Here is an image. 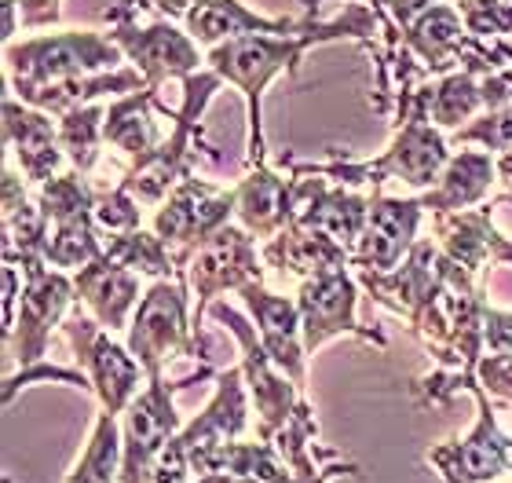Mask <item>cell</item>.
Wrapping results in <instances>:
<instances>
[{"label": "cell", "instance_id": "cell-1", "mask_svg": "<svg viewBox=\"0 0 512 483\" xmlns=\"http://www.w3.org/2000/svg\"><path fill=\"white\" fill-rule=\"evenodd\" d=\"M374 33H384V15L370 4H348L337 19H315L308 15L304 30L297 33H253L238 41L216 44L205 55V66L216 70L227 85H235L246 96L249 110V165H264V92L278 74H297L300 59L315 44L330 41H363L374 44Z\"/></svg>", "mask_w": 512, "mask_h": 483}, {"label": "cell", "instance_id": "cell-2", "mask_svg": "<svg viewBox=\"0 0 512 483\" xmlns=\"http://www.w3.org/2000/svg\"><path fill=\"white\" fill-rule=\"evenodd\" d=\"M121 63H125L121 44L99 30H59L4 44L8 88L19 99L55 81L121 70Z\"/></svg>", "mask_w": 512, "mask_h": 483}, {"label": "cell", "instance_id": "cell-3", "mask_svg": "<svg viewBox=\"0 0 512 483\" xmlns=\"http://www.w3.org/2000/svg\"><path fill=\"white\" fill-rule=\"evenodd\" d=\"M220 85H224V77L216 74V70H209V66L191 77H183V107L172 118V132L161 140L158 151L139 158L125 172V180H121V187L139 205L165 202L194 172L198 151H213V147H202V114L213 103L216 92H220Z\"/></svg>", "mask_w": 512, "mask_h": 483}, {"label": "cell", "instance_id": "cell-4", "mask_svg": "<svg viewBox=\"0 0 512 483\" xmlns=\"http://www.w3.org/2000/svg\"><path fill=\"white\" fill-rule=\"evenodd\" d=\"M128 348L147 370V377L165 374L172 359L194 355V359H209V348L198 337L191 308V290L187 279H158L139 301L132 326H128Z\"/></svg>", "mask_w": 512, "mask_h": 483}, {"label": "cell", "instance_id": "cell-5", "mask_svg": "<svg viewBox=\"0 0 512 483\" xmlns=\"http://www.w3.org/2000/svg\"><path fill=\"white\" fill-rule=\"evenodd\" d=\"M15 268L22 271V304L4 337H8V352L19 363V370H30L48 352L55 326H63L66 315L74 312L77 286L66 271L52 268L44 257L22 260Z\"/></svg>", "mask_w": 512, "mask_h": 483}, {"label": "cell", "instance_id": "cell-6", "mask_svg": "<svg viewBox=\"0 0 512 483\" xmlns=\"http://www.w3.org/2000/svg\"><path fill=\"white\" fill-rule=\"evenodd\" d=\"M205 377H216L213 366H202L198 374L183 377L176 385H169L165 374L147 377V388L128 403L121 421V483L147 480L154 458L169 447L172 436L183 432V421L176 414V392L198 385Z\"/></svg>", "mask_w": 512, "mask_h": 483}, {"label": "cell", "instance_id": "cell-7", "mask_svg": "<svg viewBox=\"0 0 512 483\" xmlns=\"http://www.w3.org/2000/svg\"><path fill=\"white\" fill-rule=\"evenodd\" d=\"M143 8V0H118L107 11L110 19V37L121 44V52L139 74L147 77L150 88H161L169 77H191L202 70V44L194 41L191 33L172 26V19L150 22L139 26L136 11Z\"/></svg>", "mask_w": 512, "mask_h": 483}, {"label": "cell", "instance_id": "cell-8", "mask_svg": "<svg viewBox=\"0 0 512 483\" xmlns=\"http://www.w3.org/2000/svg\"><path fill=\"white\" fill-rule=\"evenodd\" d=\"M63 333L66 341L74 344L77 363L85 370L92 392L99 396V407L107 414H125L128 403L139 396V381L147 377V370L139 366L132 348L114 341L107 326H99L81 308L74 315H66Z\"/></svg>", "mask_w": 512, "mask_h": 483}, {"label": "cell", "instance_id": "cell-9", "mask_svg": "<svg viewBox=\"0 0 512 483\" xmlns=\"http://www.w3.org/2000/svg\"><path fill=\"white\" fill-rule=\"evenodd\" d=\"M260 264H264V253H256V242L246 227L227 224L213 238H205L202 246L194 249V257L187 260V268L180 271V279H187V290L194 293V326L202 322L209 304L220 301V293L242 290L249 282H264ZM198 337H202V330H198Z\"/></svg>", "mask_w": 512, "mask_h": 483}, {"label": "cell", "instance_id": "cell-10", "mask_svg": "<svg viewBox=\"0 0 512 483\" xmlns=\"http://www.w3.org/2000/svg\"><path fill=\"white\" fill-rule=\"evenodd\" d=\"M238 209V191H220L205 180H187L165 198V205L154 216V235L176 253L180 271L187 268V260L194 257V249L202 246L205 238H213L220 227L231 224V216Z\"/></svg>", "mask_w": 512, "mask_h": 483}, {"label": "cell", "instance_id": "cell-11", "mask_svg": "<svg viewBox=\"0 0 512 483\" xmlns=\"http://www.w3.org/2000/svg\"><path fill=\"white\" fill-rule=\"evenodd\" d=\"M355 304H359V279H355V271L348 264L344 268H326L300 282L297 308L308 355H315V348H322L337 333H352V337L374 341L377 348L388 344L381 330H370V326L355 319Z\"/></svg>", "mask_w": 512, "mask_h": 483}, {"label": "cell", "instance_id": "cell-12", "mask_svg": "<svg viewBox=\"0 0 512 483\" xmlns=\"http://www.w3.org/2000/svg\"><path fill=\"white\" fill-rule=\"evenodd\" d=\"M469 392L480 403V421L476 429L458 443H443L428 451V462L436 465L447 483H491L512 469V436H505L498 418H494L491 396L483 392L480 377L469 385Z\"/></svg>", "mask_w": 512, "mask_h": 483}, {"label": "cell", "instance_id": "cell-13", "mask_svg": "<svg viewBox=\"0 0 512 483\" xmlns=\"http://www.w3.org/2000/svg\"><path fill=\"white\" fill-rule=\"evenodd\" d=\"M425 205L421 198H388L374 194L370 198V220L352 249L355 271H395L406 260V253L417 242V227H421Z\"/></svg>", "mask_w": 512, "mask_h": 483}, {"label": "cell", "instance_id": "cell-14", "mask_svg": "<svg viewBox=\"0 0 512 483\" xmlns=\"http://www.w3.org/2000/svg\"><path fill=\"white\" fill-rule=\"evenodd\" d=\"M4 147L11 161H19L22 180L37 187L70 165L59 147V125H52V114L22 103L15 92H4Z\"/></svg>", "mask_w": 512, "mask_h": 483}, {"label": "cell", "instance_id": "cell-15", "mask_svg": "<svg viewBox=\"0 0 512 483\" xmlns=\"http://www.w3.org/2000/svg\"><path fill=\"white\" fill-rule=\"evenodd\" d=\"M297 191V216L293 224L322 231L337 238L344 249H355L370 220V198H363L352 187H333L326 176H293Z\"/></svg>", "mask_w": 512, "mask_h": 483}, {"label": "cell", "instance_id": "cell-16", "mask_svg": "<svg viewBox=\"0 0 512 483\" xmlns=\"http://www.w3.org/2000/svg\"><path fill=\"white\" fill-rule=\"evenodd\" d=\"M246 370L242 366H231V370H220L216 374V396L209 399V407L191 421L183 425V432L176 436L180 447L191 458V469L209 458L213 451H220L224 443H235L242 432H246Z\"/></svg>", "mask_w": 512, "mask_h": 483}, {"label": "cell", "instance_id": "cell-17", "mask_svg": "<svg viewBox=\"0 0 512 483\" xmlns=\"http://www.w3.org/2000/svg\"><path fill=\"white\" fill-rule=\"evenodd\" d=\"M238 293L246 297L249 312H253V319H256L260 344L267 348L271 363H275L286 377H293L297 388H304L308 385V377H304L308 348H304V326H300L297 301L278 297V293H267L260 282H249V286H242Z\"/></svg>", "mask_w": 512, "mask_h": 483}, {"label": "cell", "instance_id": "cell-18", "mask_svg": "<svg viewBox=\"0 0 512 483\" xmlns=\"http://www.w3.org/2000/svg\"><path fill=\"white\" fill-rule=\"evenodd\" d=\"M436 246L461 268L483 279L491 264H512V238H505L491 220V205L436 213Z\"/></svg>", "mask_w": 512, "mask_h": 483}, {"label": "cell", "instance_id": "cell-19", "mask_svg": "<svg viewBox=\"0 0 512 483\" xmlns=\"http://www.w3.org/2000/svg\"><path fill=\"white\" fill-rule=\"evenodd\" d=\"M469 37L472 33L465 30L458 4H436V8H428L421 19H414L406 26L399 44L414 55L417 66L428 77H447L465 66Z\"/></svg>", "mask_w": 512, "mask_h": 483}, {"label": "cell", "instance_id": "cell-20", "mask_svg": "<svg viewBox=\"0 0 512 483\" xmlns=\"http://www.w3.org/2000/svg\"><path fill=\"white\" fill-rule=\"evenodd\" d=\"M77 301L85 304L88 315L107 326L110 333L128 330L132 315L139 308V275L136 271L121 268L118 260H110L107 253L99 260H92L88 268H81L74 275Z\"/></svg>", "mask_w": 512, "mask_h": 483}, {"label": "cell", "instance_id": "cell-21", "mask_svg": "<svg viewBox=\"0 0 512 483\" xmlns=\"http://www.w3.org/2000/svg\"><path fill=\"white\" fill-rule=\"evenodd\" d=\"M238 191V224L246 227L253 238H275L286 231L297 216V191L293 176H282L271 165H253L249 176L235 187Z\"/></svg>", "mask_w": 512, "mask_h": 483}, {"label": "cell", "instance_id": "cell-22", "mask_svg": "<svg viewBox=\"0 0 512 483\" xmlns=\"http://www.w3.org/2000/svg\"><path fill=\"white\" fill-rule=\"evenodd\" d=\"M154 110L176 118V110H169L158 99V88H139V92H128L118 96L114 103H107V121H103V143L107 147H118L128 158H147L150 151L161 147V129L154 121Z\"/></svg>", "mask_w": 512, "mask_h": 483}, {"label": "cell", "instance_id": "cell-23", "mask_svg": "<svg viewBox=\"0 0 512 483\" xmlns=\"http://www.w3.org/2000/svg\"><path fill=\"white\" fill-rule=\"evenodd\" d=\"M308 19H267L249 11L242 0H205L183 19V30L191 33L202 48L238 41V37H253V33H297L304 30Z\"/></svg>", "mask_w": 512, "mask_h": 483}, {"label": "cell", "instance_id": "cell-24", "mask_svg": "<svg viewBox=\"0 0 512 483\" xmlns=\"http://www.w3.org/2000/svg\"><path fill=\"white\" fill-rule=\"evenodd\" d=\"M498 180V158L491 151H461L447 161L436 187L417 194L425 213H458L476 209L491 194V183Z\"/></svg>", "mask_w": 512, "mask_h": 483}, {"label": "cell", "instance_id": "cell-25", "mask_svg": "<svg viewBox=\"0 0 512 483\" xmlns=\"http://www.w3.org/2000/svg\"><path fill=\"white\" fill-rule=\"evenodd\" d=\"M264 264L289 271V275H297V279L304 282L326 268H344V264L352 268V249H344L337 238L322 235V231L289 224L286 231H278L275 238H267Z\"/></svg>", "mask_w": 512, "mask_h": 483}, {"label": "cell", "instance_id": "cell-26", "mask_svg": "<svg viewBox=\"0 0 512 483\" xmlns=\"http://www.w3.org/2000/svg\"><path fill=\"white\" fill-rule=\"evenodd\" d=\"M483 114V88L480 77L469 70H454V74L439 77L432 85V103H428V121L443 132H458L465 121Z\"/></svg>", "mask_w": 512, "mask_h": 483}, {"label": "cell", "instance_id": "cell-27", "mask_svg": "<svg viewBox=\"0 0 512 483\" xmlns=\"http://www.w3.org/2000/svg\"><path fill=\"white\" fill-rule=\"evenodd\" d=\"M103 121H107V103H85V107H74L70 114L59 118V147H63L70 169L92 176L99 161V147L103 143Z\"/></svg>", "mask_w": 512, "mask_h": 483}, {"label": "cell", "instance_id": "cell-28", "mask_svg": "<svg viewBox=\"0 0 512 483\" xmlns=\"http://www.w3.org/2000/svg\"><path fill=\"white\" fill-rule=\"evenodd\" d=\"M107 257L118 260L121 268L136 271V275H150V279H172V275H180L176 253L158 235H147L143 227L139 231H125V235H110Z\"/></svg>", "mask_w": 512, "mask_h": 483}, {"label": "cell", "instance_id": "cell-29", "mask_svg": "<svg viewBox=\"0 0 512 483\" xmlns=\"http://www.w3.org/2000/svg\"><path fill=\"white\" fill-rule=\"evenodd\" d=\"M70 483H121V429L118 414H99L92 440L77 469L70 473Z\"/></svg>", "mask_w": 512, "mask_h": 483}, {"label": "cell", "instance_id": "cell-30", "mask_svg": "<svg viewBox=\"0 0 512 483\" xmlns=\"http://www.w3.org/2000/svg\"><path fill=\"white\" fill-rule=\"evenodd\" d=\"M450 147H483V151H509L512 147V107L483 110L469 125L447 136Z\"/></svg>", "mask_w": 512, "mask_h": 483}, {"label": "cell", "instance_id": "cell-31", "mask_svg": "<svg viewBox=\"0 0 512 483\" xmlns=\"http://www.w3.org/2000/svg\"><path fill=\"white\" fill-rule=\"evenodd\" d=\"M96 224L110 235H125V231H139V202L125 187H96Z\"/></svg>", "mask_w": 512, "mask_h": 483}, {"label": "cell", "instance_id": "cell-32", "mask_svg": "<svg viewBox=\"0 0 512 483\" xmlns=\"http://www.w3.org/2000/svg\"><path fill=\"white\" fill-rule=\"evenodd\" d=\"M472 37H512V0H458Z\"/></svg>", "mask_w": 512, "mask_h": 483}, {"label": "cell", "instance_id": "cell-33", "mask_svg": "<svg viewBox=\"0 0 512 483\" xmlns=\"http://www.w3.org/2000/svg\"><path fill=\"white\" fill-rule=\"evenodd\" d=\"M483 392L498 403V407H512V352H491L483 355L476 366Z\"/></svg>", "mask_w": 512, "mask_h": 483}, {"label": "cell", "instance_id": "cell-34", "mask_svg": "<svg viewBox=\"0 0 512 483\" xmlns=\"http://www.w3.org/2000/svg\"><path fill=\"white\" fill-rule=\"evenodd\" d=\"M483 341L487 352H512V312H498V308H483Z\"/></svg>", "mask_w": 512, "mask_h": 483}, {"label": "cell", "instance_id": "cell-35", "mask_svg": "<svg viewBox=\"0 0 512 483\" xmlns=\"http://www.w3.org/2000/svg\"><path fill=\"white\" fill-rule=\"evenodd\" d=\"M15 4H19V22L26 30L52 26L63 15V0H15Z\"/></svg>", "mask_w": 512, "mask_h": 483}, {"label": "cell", "instance_id": "cell-36", "mask_svg": "<svg viewBox=\"0 0 512 483\" xmlns=\"http://www.w3.org/2000/svg\"><path fill=\"white\" fill-rule=\"evenodd\" d=\"M436 4L439 0H392V4H388V19H392L399 30H406L410 22L421 19V15H425L428 8H436Z\"/></svg>", "mask_w": 512, "mask_h": 483}, {"label": "cell", "instance_id": "cell-37", "mask_svg": "<svg viewBox=\"0 0 512 483\" xmlns=\"http://www.w3.org/2000/svg\"><path fill=\"white\" fill-rule=\"evenodd\" d=\"M198 4H205V0H143V8L161 11V15L172 19V22H183L194 8H198Z\"/></svg>", "mask_w": 512, "mask_h": 483}, {"label": "cell", "instance_id": "cell-38", "mask_svg": "<svg viewBox=\"0 0 512 483\" xmlns=\"http://www.w3.org/2000/svg\"><path fill=\"white\" fill-rule=\"evenodd\" d=\"M293 4H300V8L308 11V15H315V19H319V8L326 4V0H293ZM359 4H370V8H377L384 19H388V4H392V0H359Z\"/></svg>", "mask_w": 512, "mask_h": 483}, {"label": "cell", "instance_id": "cell-39", "mask_svg": "<svg viewBox=\"0 0 512 483\" xmlns=\"http://www.w3.org/2000/svg\"><path fill=\"white\" fill-rule=\"evenodd\" d=\"M498 180L509 183V187H512V147H509V151L498 154ZM502 198H505V202H512V191L502 194Z\"/></svg>", "mask_w": 512, "mask_h": 483}, {"label": "cell", "instance_id": "cell-40", "mask_svg": "<svg viewBox=\"0 0 512 483\" xmlns=\"http://www.w3.org/2000/svg\"><path fill=\"white\" fill-rule=\"evenodd\" d=\"M198 483H238V480L231 473H205Z\"/></svg>", "mask_w": 512, "mask_h": 483}]
</instances>
